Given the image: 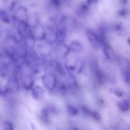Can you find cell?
<instances>
[{
	"mask_svg": "<svg viewBox=\"0 0 130 130\" xmlns=\"http://www.w3.org/2000/svg\"><path fill=\"white\" fill-rule=\"evenodd\" d=\"M85 34L92 46L95 48H99L101 43L100 39L91 30L89 29L86 30Z\"/></svg>",
	"mask_w": 130,
	"mask_h": 130,
	"instance_id": "6da1fadb",
	"label": "cell"
},
{
	"mask_svg": "<svg viewBox=\"0 0 130 130\" xmlns=\"http://www.w3.org/2000/svg\"><path fill=\"white\" fill-rule=\"evenodd\" d=\"M52 62V64L56 71L60 75L64 76L65 75V72L61 65L56 61L54 60Z\"/></svg>",
	"mask_w": 130,
	"mask_h": 130,
	"instance_id": "7a4b0ae2",
	"label": "cell"
},
{
	"mask_svg": "<svg viewBox=\"0 0 130 130\" xmlns=\"http://www.w3.org/2000/svg\"><path fill=\"white\" fill-rule=\"evenodd\" d=\"M118 105L120 109L122 111H127L129 108V104L125 100H123L119 102Z\"/></svg>",
	"mask_w": 130,
	"mask_h": 130,
	"instance_id": "3957f363",
	"label": "cell"
},
{
	"mask_svg": "<svg viewBox=\"0 0 130 130\" xmlns=\"http://www.w3.org/2000/svg\"><path fill=\"white\" fill-rule=\"evenodd\" d=\"M72 50L76 52H79L82 50V47L80 43L79 42L74 41L72 42L71 45Z\"/></svg>",
	"mask_w": 130,
	"mask_h": 130,
	"instance_id": "277c9868",
	"label": "cell"
},
{
	"mask_svg": "<svg viewBox=\"0 0 130 130\" xmlns=\"http://www.w3.org/2000/svg\"><path fill=\"white\" fill-rule=\"evenodd\" d=\"M3 127L4 130H12L13 129V125L10 121L5 120L3 121Z\"/></svg>",
	"mask_w": 130,
	"mask_h": 130,
	"instance_id": "5b68a950",
	"label": "cell"
},
{
	"mask_svg": "<svg viewBox=\"0 0 130 130\" xmlns=\"http://www.w3.org/2000/svg\"><path fill=\"white\" fill-rule=\"evenodd\" d=\"M67 108L68 113L71 115H75L77 112V109L71 105H68L67 107Z\"/></svg>",
	"mask_w": 130,
	"mask_h": 130,
	"instance_id": "8992f818",
	"label": "cell"
},
{
	"mask_svg": "<svg viewBox=\"0 0 130 130\" xmlns=\"http://www.w3.org/2000/svg\"><path fill=\"white\" fill-rule=\"evenodd\" d=\"M0 20L8 22L9 20L6 13L3 11H0Z\"/></svg>",
	"mask_w": 130,
	"mask_h": 130,
	"instance_id": "52a82bcc",
	"label": "cell"
},
{
	"mask_svg": "<svg viewBox=\"0 0 130 130\" xmlns=\"http://www.w3.org/2000/svg\"><path fill=\"white\" fill-rule=\"evenodd\" d=\"M50 3L53 6L56 7H59L60 2V0H49Z\"/></svg>",
	"mask_w": 130,
	"mask_h": 130,
	"instance_id": "ba28073f",
	"label": "cell"
},
{
	"mask_svg": "<svg viewBox=\"0 0 130 130\" xmlns=\"http://www.w3.org/2000/svg\"><path fill=\"white\" fill-rule=\"evenodd\" d=\"M80 10L82 13H86L87 12L88 10V7L86 4L82 5L80 7Z\"/></svg>",
	"mask_w": 130,
	"mask_h": 130,
	"instance_id": "9c48e42d",
	"label": "cell"
},
{
	"mask_svg": "<svg viewBox=\"0 0 130 130\" xmlns=\"http://www.w3.org/2000/svg\"><path fill=\"white\" fill-rule=\"evenodd\" d=\"M42 116V117L45 119L47 118L49 114L48 110L46 108H44L41 111Z\"/></svg>",
	"mask_w": 130,
	"mask_h": 130,
	"instance_id": "30bf717a",
	"label": "cell"
},
{
	"mask_svg": "<svg viewBox=\"0 0 130 130\" xmlns=\"http://www.w3.org/2000/svg\"><path fill=\"white\" fill-rule=\"evenodd\" d=\"M125 78L126 83L129 84V73L128 71H125Z\"/></svg>",
	"mask_w": 130,
	"mask_h": 130,
	"instance_id": "8fae6325",
	"label": "cell"
},
{
	"mask_svg": "<svg viewBox=\"0 0 130 130\" xmlns=\"http://www.w3.org/2000/svg\"><path fill=\"white\" fill-rule=\"evenodd\" d=\"M93 115L96 120L99 121L101 120V117L98 113L96 112H94L93 113Z\"/></svg>",
	"mask_w": 130,
	"mask_h": 130,
	"instance_id": "7c38bea8",
	"label": "cell"
},
{
	"mask_svg": "<svg viewBox=\"0 0 130 130\" xmlns=\"http://www.w3.org/2000/svg\"><path fill=\"white\" fill-rule=\"evenodd\" d=\"M16 2L13 1L11 2L9 6V8L10 10H12L15 6L16 5Z\"/></svg>",
	"mask_w": 130,
	"mask_h": 130,
	"instance_id": "4fadbf2b",
	"label": "cell"
},
{
	"mask_svg": "<svg viewBox=\"0 0 130 130\" xmlns=\"http://www.w3.org/2000/svg\"><path fill=\"white\" fill-rule=\"evenodd\" d=\"M87 2L89 5H93L96 4L98 2V0H87Z\"/></svg>",
	"mask_w": 130,
	"mask_h": 130,
	"instance_id": "5bb4252c",
	"label": "cell"
},
{
	"mask_svg": "<svg viewBox=\"0 0 130 130\" xmlns=\"http://www.w3.org/2000/svg\"><path fill=\"white\" fill-rule=\"evenodd\" d=\"M126 11L125 9H122L119 12V15L121 16H125L126 14Z\"/></svg>",
	"mask_w": 130,
	"mask_h": 130,
	"instance_id": "9a60e30c",
	"label": "cell"
},
{
	"mask_svg": "<svg viewBox=\"0 0 130 130\" xmlns=\"http://www.w3.org/2000/svg\"><path fill=\"white\" fill-rule=\"evenodd\" d=\"M115 94L116 96L118 97H121L122 95V93L118 91H116L115 92Z\"/></svg>",
	"mask_w": 130,
	"mask_h": 130,
	"instance_id": "2e32d148",
	"label": "cell"
},
{
	"mask_svg": "<svg viewBox=\"0 0 130 130\" xmlns=\"http://www.w3.org/2000/svg\"><path fill=\"white\" fill-rule=\"evenodd\" d=\"M4 92L0 88V96H3L4 95Z\"/></svg>",
	"mask_w": 130,
	"mask_h": 130,
	"instance_id": "e0dca14e",
	"label": "cell"
},
{
	"mask_svg": "<svg viewBox=\"0 0 130 130\" xmlns=\"http://www.w3.org/2000/svg\"><path fill=\"white\" fill-rule=\"evenodd\" d=\"M121 3L123 4H126L127 2V0H122Z\"/></svg>",
	"mask_w": 130,
	"mask_h": 130,
	"instance_id": "ac0fdd59",
	"label": "cell"
},
{
	"mask_svg": "<svg viewBox=\"0 0 130 130\" xmlns=\"http://www.w3.org/2000/svg\"><path fill=\"white\" fill-rule=\"evenodd\" d=\"M3 2H6L7 0H2Z\"/></svg>",
	"mask_w": 130,
	"mask_h": 130,
	"instance_id": "d6986e66",
	"label": "cell"
}]
</instances>
